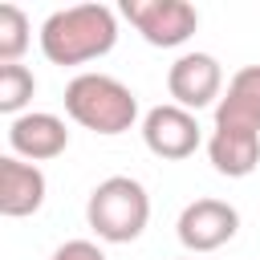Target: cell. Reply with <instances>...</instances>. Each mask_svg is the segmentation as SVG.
<instances>
[{"label": "cell", "mask_w": 260, "mask_h": 260, "mask_svg": "<svg viewBox=\"0 0 260 260\" xmlns=\"http://www.w3.org/2000/svg\"><path fill=\"white\" fill-rule=\"evenodd\" d=\"M118 45V16L110 4H69L45 16L41 53L53 65H85Z\"/></svg>", "instance_id": "1"}, {"label": "cell", "mask_w": 260, "mask_h": 260, "mask_svg": "<svg viewBox=\"0 0 260 260\" xmlns=\"http://www.w3.org/2000/svg\"><path fill=\"white\" fill-rule=\"evenodd\" d=\"M65 114L77 126L114 138V134H126L138 122V98L126 81L85 69L65 85Z\"/></svg>", "instance_id": "2"}, {"label": "cell", "mask_w": 260, "mask_h": 260, "mask_svg": "<svg viewBox=\"0 0 260 260\" xmlns=\"http://www.w3.org/2000/svg\"><path fill=\"white\" fill-rule=\"evenodd\" d=\"M85 223L106 244L138 240L146 232V223H150V195H146V187L138 179H130V175L102 179L89 191V199H85Z\"/></svg>", "instance_id": "3"}, {"label": "cell", "mask_w": 260, "mask_h": 260, "mask_svg": "<svg viewBox=\"0 0 260 260\" xmlns=\"http://www.w3.org/2000/svg\"><path fill=\"white\" fill-rule=\"evenodd\" d=\"M122 16L154 49H179L199 28V12L187 0H122Z\"/></svg>", "instance_id": "4"}, {"label": "cell", "mask_w": 260, "mask_h": 260, "mask_svg": "<svg viewBox=\"0 0 260 260\" xmlns=\"http://www.w3.org/2000/svg\"><path fill=\"white\" fill-rule=\"evenodd\" d=\"M236 232H240V211L228 199H211V195L187 203L179 211V223H175V236L191 256L223 248L228 240H236Z\"/></svg>", "instance_id": "5"}, {"label": "cell", "mask_w": 260, "mask_h": 260, "mask_svg": "<svg viewBox=\"0 0 260 260\" xmlns=\"http://www.w3.org/2000/svg\"><path fill=\"white\" fill-rule=\"evenodd\" d=\"M142 142L154 158H167V162H183L199 150L203 134H199V122L191 110L175 106V102H162L154 110H146L142 118Z\"/></svg>", "instance_id": "6"}, {"label": "cell", "mask_w": 260, "mask_h": 260, "mask_svg": "<svg viewBox=\"0 0 260 260\" xmlns=\"http://www.w3.org/2000/svg\"><path fill=\"white\" fill-rule=\"evenodd\" d=\"M167 93H171L175 106L195 114V110H203V106L223 98V65L211 53H199V49L183 53L167 69Z\"/></svg>", "instance_id": "7"}, {"label": "cell", "mask_w": 260, "mask_h": 260, "mask_svg": "<svg viewBox=\"0 0 260 260\" xmlns=\"http://www.w3.org/2000/svg\"><path fill=\"white\" fill-rule=\"evenodd\" d=\"M8 146H12V154L24 158V162H49V158L65 154L69 130H65V122H61L57 114H49V110H28V114H20V118L8 122Z\"/></svg>", "instance_id": "8"}, {"label": "cell", "mask_w": 260, "mask_h": 260, "mask_svg": "<svg viewBox=\"0 0 260 260\" xmlns=\"http://www.w3.org/2000/svg\"><path fill=\"white\" fill-rule=\"evenodd\" d=\"M45 191H49V183L37 162H24L16 154L0 158V215H8V219L37 215L45 203Z\"/></svg>", "instance_id": "9"}, {"label": "cell", "mask_w": 260, "mask_h": 260, "mask_svg": "<svg viewBox=\"0 0 260 260\" xmlns=\"http://www.w3.org/2000/svg\"><path fill=\"white\" fill-rule=\"evenodd\" d=\"M215 130L260 134V65H244L232 73L223 98L215 102Z\"/></svg>", "instance_id": "10"}, {"label": "cell", "mask_w": 260, "mask_h": 260, "mask_svg": "<svg viewBox=\"0 0 260 260\" xmlns=\"http://www.w3.org/2000/svg\"><path fill=\"white\" fill-rule=\"evenodd\" d=\"M207 158L228 179H248L260 167V134L252 130H211Z\"/></svg>", "instance_id": "11"}, {"label": "cell", "mask_w": 260, "mask_h": 260, "mask_svg": "<svg viewBox=\"0 0 260 260\" xmlns=\"http://www.w3.org/2000/svg\"><path fill=\"white\" fill-rule=\"evenodd\" d=\"M32 93H37V77H32L28 65H20V61L16 65H0V114L20 118V110L32 102Z\"/></svg>", "instance_id": "12"}, {"label": "cell", "mask_w": 260, "mask_h": 260, "mask_svg": "<svg viewBox=\"0 0 260 260\" xmlns=\"http://www.w3.org/2000/svg\"><path fill=\"white\" fill-rule=\"evenodd\" d=\"M32 28H28V16H24V8H16V4H0V65H16L20 57H24V49H28V37Z\"/></svg>", "instance_id": "13"}, {"label": "cell", "mask_w": 260, "mask_h": 260, "mask_svg": "<svg viewBox=\"0 0 260 260\" xmlns=\"http://www.w3.org/2000/svg\"><path fill=\"white\" fill-rule=\"evenodd\" d=\"M49 260H106V252L93 240H65L61 248H53Z\"/></svg>", "instance_id": "14"}, {"label": "cell", "mask_w": 260, "mask_h": 260, "mask_svg": "<svg viewBox=\"0 0 260 260\" xmlns=\"http://www.w3.org/2000/svg\"><path fill=\"white\" fill-rule=\"evenodd\" d=\"M183 260H195V256H183Z\"/></svg>", "instance_id": "15"}]
</instances>
